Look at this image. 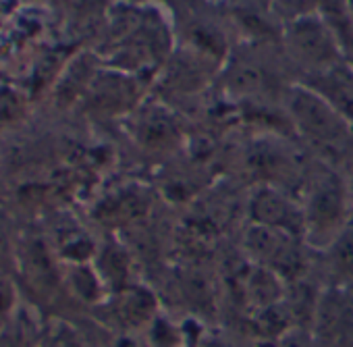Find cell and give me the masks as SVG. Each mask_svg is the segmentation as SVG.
I'll return each mask as SVG.
<instances>
[{
	"mask_svg": "<svg viewBox=\"0 0 353 347\" xmlns=\"http://www.w3.org/2000/svg\"><path fill=\"white\" fill-rule=\"evenodd\" d=\"M291 115L301 133L326 150H343L351 123L318 92L297 88L291 94Z\"/></svg>",
	"mask_w": 353,
	"mask_h": 347,
	"instance_id": "6da1fadb",
	"label": "cell"
},
{
	"mask_svg": "<svg viewBox=\"0 0 353 347\" xmlns=\"http://www.w3.org/2000/svg\"><path fill=\"white\" fill-rule=\"evenodd\" d=\"M307 198V208L303 212L305 231H341V219L345 212V188L334 172L318 175Z\"/></svg>",
	"mask_w": 353,
	"mask_h": 347,
	"instance_id": "7a4b0ae2",
	"label": "cell"
},
{
	"mask_svg": "<svg viewBox=\"0 0 353 347\" xmlns=\"http://www.w3.org/2000/svg\"><path fill=\"white\" fill-rule=\"evenodd\" d=\"M252 215L260 227H270L295 235L305 229L303 212L297 210L285 196L272 190H262L252 204Z\"/></svg>",
	"mask_w": 353,
	"mask_h": 347,
	"instance_id": "3957f363",
	"label": "cell"
},
{
	"mask_svg": "<svg viewBox=\"0 0 353 347\" xmlns=\"http://www.w3.org/2000/svg\"><path fill=\"white\" fill-rule=\"evenodd\" d=\"M291 42L299 54L314 65L334 67L336 48L330 32L314 19H301L291 28Z\"/></svg>",
	"mask_w": 353,
	"mask_h": 347,
	"instance_id": "277c9868",
	"label": "cell"
},
{
	"mask_svg": "<svg viewBox=\"0 0 353 347\" xmlns=\"http://www.w3.org/2000/svg\"><path fill=\"white\" fill-rule=\"evenodd\" d=\"M250 246L256 254L270 260L283 272H295L299 268V254L291 244V235L270 227H256L250 233Z\"/></svg>",
	"mask_w": 353,
	"mask_h": 347,
	"instance_id": "5b68a950",
	"label": "cell"
},
{
	"mask_svg": "<svg viewBox=\"0 0 353 347\" xmlns=\"http://www.w3.org/2000/svg\"><path fill=\"white\" fill-rule=\"evenodd\" d=\"M318 94L330 102L349 123H353V75L343 67H328L326 73L320 75Z\"/></svg>",
	"mask_w": 353,
	"mask_h": 347,
	"instance_id": "8992f818",
	"label": "cell"
},
{
	"mask_svg": "<svg viewBox=\"0 0 353 347\" xmlns=\"http://www.w3.org/2000/svg\"><path fill=\"white\" fill-rule=\"evenodd\" d=\"M322 333L336 347H353V299H334L324 306Z\"/></svg>",
	"mask_w": 353,
	"mask_h": 347,
	"instance_id": "52a82bcc",
	"label": "cell"
},
{
	"mask_svg": "<svg viewBox=\"0 0 353 347\" xmlns=\"http://www.w3.org/2000/svg\"><path fill=\"white\" fill-rule=\"evenodd\" d=\"M332 260L339 272L353 277V227L345 229V233L339 235V239L334 241Z\"/></svg>",
	"mask_w": 353,
	"mask_h": 347,
	"instance_id": "ba28073f",
	"label": "cell"
},
{
	"mask_svg": "<svg viewBox=\"0 0 353 347\" xmlns=\"http://www.w3.org/2000/svg\"><path fill=\"white\" fill-rule=\"evenodd\" d=\"M61 347H81L73 337H65L63 341H61Z\"/></svg>",
	"mask_w": 353,
	"mask_h": 347,
	"instance_id": "9c48e42d",
	"label": "cell"
},
{
	"mask_svg": "<svg viewBox=\"0 0 353 347\" xmlns=\"http://www.w3.org/2000/svg\"><path fill=\"white\" fill-rule=\"evenodd\" d=\"M3 347H19V345H15V343H7V345H3Z\"/></svg>",
	"mask_w": 353,
	"mask_h": 347,
	"instance_id": "30bf717a",
	"label": "cell"
}]
</instances>
